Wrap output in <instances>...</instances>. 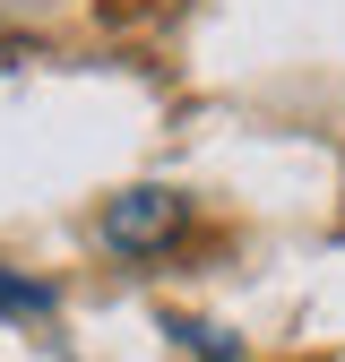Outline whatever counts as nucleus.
Returning <instances> with one entry per match:
<instances>
[{
	"label": "nucleus",
	"mask_w": 345,
	"mask_h": 362,
	"mask_svg": "<svg viewBox=\"0 0 345 362\" xmlns=\"http://www.w3.org/2000/svg\"><path fill=\"white\" fill-rule=\"evenodd\" d=\"M0 310H9V320H52V293L26 285V276H0Z\"/></svg>",
	"instance_id": "2"
},
{
	"label": "nucleus",
	"mask_w": 345,
	"mask_h": 362,
	"mask_svg": "<svg viewBox=\"0 0 345 362\" xmlns=\"http://www.w3.org/2000/svg\"><path fill=\"white\" fill-rule=\"evenodd\" d=\"M172 233H182V199H172V190H121V199L104 207V242H112L121 259H147V250H164Z\"/></svg>",
	"instance_id": "1"
}]
</instances>
